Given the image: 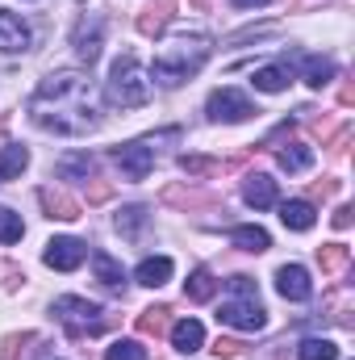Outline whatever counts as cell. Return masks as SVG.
<instances>
[{
    "label": "cell",
    "mask_w": 355,
    "mask_h": 360,
    "mask_svg": "<svg viewBox=\"0 0 355 360\" xmlns=\"http://www.w3.org/2000/svg\"><path fill=\"white\" fill-rule=\"evenodd\" d=\"M209 55H213V38H205V34H180L168 46H159V55H155V63H151V80L176 89V84L192 80V76L205 68Z\"/></svg>",
    "instance_id": "2"
},
{
    "label": "cell",
    "mask_w": 355,
    "mask_h": 360,
    "mask_svg": "<svg viewBox=\"0 0 355 360\" xmlns=\"http://www.w3.org/2000/svg\"><path fill=\"white\" fill-rule=\"evenodd\" d=\"M276 164H280L284 172H305V168L314 164V147L288 143V147H280V151H276Z\"/></svg>",
    "instance_id": "21"
},
{
    "label": "cell",
    "mask_w": 355,
    "mask_h": 360,
    "mask_svg": "<svg viewBox=\"0 0 355 360\" xmlns=\"http://www.w3.org/2000/svg\"><path fill=\"white\" fill-rule=\"evenodd\" d=\"M105 360H147V348H142L138 340H117V344L105 352Z\"/></svg>",
    "instance_id": "31"
},
{
    "label": "cell",
    "mask_w": 355,
    "mask_h": 360,
    "mask_svg": "<svg viewBox=\"0 0 355 360\" xmlns=\"http://www.w3.org/2000/svg\"><path fill=\"white\" fill-rule=\"evenodd\" d=\"M105 96L109 105L117 109H142L151 101V76L142 72V63L134 55H121L109 72V84H105Z\"/></svg>",
    "instance_id": "4"
},
{
    "label": "cell",
    "mask_w": 355,
    "mask_h": 360,
    "mask_svg": "<svg viewBox=\"0 0 355 360\" xmlns=\"http://www.w3.org/2000/svg\"><path fill=\"white\" fill-rule=\"evenodd\" d=\"M76 51H80V59L84 63H96L100 59V25H80V34H76Z\"/></svg>",
    "instance_id": "26"
},
{
    "label": "cell",
    "mask_w": 355,
    "mask_h": 360,
    "mask_svg": "<svg viewBox=\"0 0 355 360\" xmlns=\"http://www.w3.org/2000/svg\"><path fill=\"white\" fill-rule=\"evenodd\" d=\"M113 164L121 168L126 180H147L155 168V151L147 143H121V147H113Z\"/></svg>",
    "instance_id": "6"
},
{
    "label": "cell",
    "mask_w": 355,
    "mask_h": 360,
    "mask_svg": "<svg viewBox=\"0 0 355 360\" xmlns=\"http://www.w3.org/2000/svg\"><path fill=\"white\" fill-rule=\"evenodd\" d=\"M280 222H284L288 231H309V226L318 222V214H314L309 201H284V205H280Z\"/></svg>",
    "instance_id": "18"
},
{
    "label": "cell",
    "mask_w": 355,
    "mask_h": 360,
    "mask_svg": "<svg viewBox=\"0 0 355 360\" xmlns=\"http://www.w3.org/2000/svg\"><path fill=\"white\" fill-rule=\"evenodd\" d=\"M42 205H46V218H63V222L80 218V201H76V197H67V193L42 188Z\"/></svg>",
    "instance_id": "17"
},
{
    "label": "cell",
    "mask_w": 355,
    "mask_h": 360,
    "mask_svg": "<svg viewBox=\"0 0 355 360\" xmlns=\"http://www.w3.org/2000/svg\"><path fill=\"white\" fill-rule=\"evenodd\" d=\"M172 17H176V0H155V4H147V8H138V34L142 38H159L168 25H172Z\"/></svg>",
    "instance_id": "10"
},
{
    "label": "cell",
    "mask_w": 355,
    "mask_h": 360,
    "mask_svg": "<svg viewBox=\"0 0 355 360\" xmlns=\"http://www.w3.org/2000/svg\"><path fill=\"white\" fill-rule=\"evenodd\" d=\"M234 8H255V4H267V0H230Z\"/></svg>",
    "instance_id": "37"
},
{
    "label": "cell",
    "mask_w": 355,
    "mask_h": 360,
    "mask_svg": "<svg viewBox=\"0 0 355 360\" xmlns=\"http://www.w3.org/2000/svg\"><path fill=\"white\" fill-rule=\"evenodd\" d=\"M355 101V89L351 84H343V89H339V105H351Z\"/></svg>",
    "instance_id": "36"
},
{
    "label": "cell",
    "mask_w": 355,
    "mask_h": 360,
    "mask_svg": "<svg viewBox=\"0 0 355 360\" xmlns=\"http://www.w3.org/2000/svg\"><path fill=\"white\" fill-rule=\"evenodd\" d=\"M251 113H255V105L239 89H217L209 96V117L213 122H247Z\"/></svg>",
    "instance_id": "7"
},
{
    "label": "cell",
    "mask_w": 355,
    "mask_h": 360,
    "mask_svg": "<svg viewBox=\"0 0 355 360\" xmlns=\"http://www.w3.org/2000/svg\"><path fill=\"white\" fill-rule=\"evenodd\" d=\"M55 314H59V323L72 331V335H96V331H105V310L96 306V302H84V297H59L55 302Z\"/></svg>",
    "instance_id": "5"
},
{
    "label": "cell",
    "mask_w": 355,
    "mask_h": 360,
    "mask_svg": "<svg viewBox=\"0 0 355 360\" xmlns=\"http://www.w3.org/2000/svg\"><path fill=\"white\" fill-rule=\"evenodd\" d=\"M213 293H217V281H213L209 269H196L188 281H184V297H188V302H209Z\"/></svg>",
    "instance_id": "22"
},
{
    "label": "cell",
    "mask_w": 355,
    "mask_h": 360,
    "mask_svg": "<svg viewBox=\"0 0 355 360\" xmlns=\"http://www.w3.org/2000/svg\"><path fill=\"white\" fill-rule=\"evenodd\" d=\"M29 117H34V126L55 130V134H63V139H84L88 130L100 126L92 84L80 72L46 76V80L38 84V92H34V101H29Z\"/></svg>",
    "instance_id": "1"
},
{
    "label": "cell",
    "mask_w": 355,
    "mask_h": 360,
    "mask_svg": "<svg viewBox=\"0 0 355 360\" xmlns=\"http://www.w3.org/2000/svg\"><path fill=\"white\" fill-rule=\"evenodd\" d=\"M251 84L260 92H284L293 84V68H288V63H267V68H260V72L251 76Z\"/></svg>",
    "instance_id": "16"
},
{
    "label": "cell",
    "mask_w": 355,
    "mask_h": 360,
    "mask_svg": "<svg viewBox=\"0 0 355 360\" xmlns=\"http://www.w3.org/2000/svg\"><path fill=\"white\" fill-rule=\"evenodd\" d=\"M276 289H280L284 302H309L314 297V281H309V272L301 269V264L276 269Z\"/></svg>",
    "instance_id": "9"
},
{
    "label": "cell",
    "mask_w": 355,
    "mask_h": 360,
    "mask_svg": "<svg viewBox=\"0 0 355 360\" xmlns=\"http://www.w3.org/2000/svg\"><path fill=\"white\" fill-rule=\"evenodd\" d=\"M172 344H176V352H184V356L201 352V344H205V327H201L196 319H180L176 327H172Z\"/></svg>",
    "instance_id": "14"
},
{
    "label": "cell",
    "mask_w": 355,
    "mask_h": 360,
    "mask_svg": "<svg viewBox=\"0 0 355 360\" xmlns=\"http://www.w3.org/2000/svg\"><path fill=\"white\" fill-rule=\"evenodd\" d=\"M80 176H92V155H67L59 164V180H80Z\"/></svg>",
    "instance_id": "30"
},
{
    "label": "cell",
    "mask_w": 355,
    "mask_h": 360,
    "mask_svg": "<svg viewBox=\"0 0 355 360\" xmlns=\"http://www.w3.org/2000/svg\"><path fill=\"white\" fill-rule=\"evenodd\" d=\"M180 168H184L188 176H209V172H217V164L205 160V155H180Z\"/></svg>",
    "instance_id": "32"
},
{
    "label": "cell",
    "mask_w": 355,
    "mask_h": 360,
    "mask_svg": "<svg viewBox=\"0 0 355 360\" xmlns=\"http://www.w3.org/2000/svg\"><path fill=\"white\" fill-rule=\"evenodd\" d=\"M335 226H339V231L351 226V205H339V210H335Z\"/></svg>",
    "instance_id": "35"
},
{
    "label": "cell",
    "mask_w": 355,
    "mask_h": 360,
    "mask_svg": "<svg viewBox=\"0 0 355 360\" xmlns=\"http://www.w3.org/2000/svg\"><path fill=\"white\" fill-rule=\"evenodd\" d=\"M243 197H247L251 210H272V205L280 201V188H276V180L272 176L255 172V176H247V184H243Z\"/></svg>",
    "instance_id": "12"
},
{
    "label": "cell",
    "mask_w": 355,
    "mask_h": 360,
    "mask_svg": "<svg viewBox=\"0 0 355 360\" xmlns=\"http://www.w3.org/2000/svg\"><path fill=\"white\" fill-rule=\"evenodd\" d=\"M347 260H351V252H347L343 243H326V248H318V264H322V272H343L347 269Z\"/></svg>",
    "instance_id": "27"
},
{
    "label": "cell",
    "mask_w": 355,
    "mask_h": 360,
    "mask_svg": "<svg viewBox=\"0 0 355 360\" xmlns=\"http://www.w3.org/2000/svg\"><path fill=\"white\" fill-rule=\"evenodd\" d=\"M239 348H243V344H234V340H217V344H213L217 356H239Z\"/></svg>",
    "instance_id": "34"
},
{
    "label": "cell",
    "mask_w": 355,
    "mask_h": 360,
    "mask_svg": "<svg viewBox=\"0 0 355 360\" xmlns=\"http://www.w3.org/2000/svg\"><path fill=\"white\" fill-rule=\"evenodd\" d=\"M21 235H25L21 214H13L8 205H0V243H21Z\"/></svg>",
    "instance_id": "29"
},
{
    "label": "cell",
    "mask_w": 355,
    "mask_h": 360,
    "mask_svg": "<svg viewBox=\"0 0 355 360\" xmlns=\"http://www.w3.org/2000/svg\"><path fill=\"white\" fill-rule=\"evenodd\" d=\"M230 302L217 306V323L222 327H234V331H264L267 327V310L260 306V289L251 276H230Z\"/></svg>",
    "instance_id": "3"
},
{
    "label": "cell",
    "mask_w": 355,
    "mask_h": 360,
    "mask_svg": "<svg viewBox=\"0 0 355 360\" xmlns=\"http://www.w3.org/2000/svg\"><path fill=\"white\" fill-rule=\"evenodd\" d=\"M168 314H172L168 306H151V310H142V314H138V331L159 340V335L168 331Z\"/></svg>",
    "instance_id": "25"
},
{
    "label": "cell",
    "mask_w": 355,
    "mask_h": 360,
    "mask_svg": "<svg viewBox=\"0 0 355 360\" xmlns=\"http://www.w3.org/2000/svg\"><path fill=\"white\" fill-rule=\"evenodd\" d=\"M92 272H96V281H100L105 289L126 293V272H121V264H117L109 252H92Z\"/></svg>",
    "instance_id": "13"
},
{
    "label": "cell",
    "mask_w": 355,
    "mask_h": 360,
    "mask_svg": "<svg viewBox=\"0 0 355 360\" xmlns=\"http://www.w3.org/2000/svg\"><path fill=\"white\" fill-rule=\"evenodd\" d=\"M29 340H34V335H13V340L4 344V360H17V348L25 352V344H29Z\"/></svg>",
    "instance_id": "33"
},
{
    "label": "cell",
    "mask_w": 355,
    "mask_h": 360,
    "mask_svg": "<svg viewBox=\"0 0 355 360\" xmlns=\"http://www.w3.org/2000/svg\"><path fill=\"white\" fill-rule=\"evenodd\" d=\"M297 360H339V344H330V340H305L297 348Z\"/></svg>",
    "instance_id": "28"
},
{
    "label": "cell",
    "mask_w": 355,
    "mask_h": 360,
    "mask_svg": "<svg viewBox=\"0 0 355 360\" xmlns=\"http://www.w3.org/2000/svg\"><path fill=\"white\" fill-rule=\"evenodd\" d=\"M134 281L147 285V289L168 285V281H172V260H168V256H151V260H142V264L134 269Z\"/></svg>",
    "instance_id": "15"
},
{
    "label": "cell",
    "mask_w": 355,
    "mask_h": 360,
    "mask_svg": "<svg viewBox=\"0 0 355 360\" xmlns=\"http://www.w3.org/2000/svg\"><path fill=\"white\" fill-rule=\"evenodd\" d=\"M84 256H88V248H84L80 239H72V235L51 239V243H46V252H42V260H46L51 269H59V272H76L80 264H84Z\"/></svg>",
    "instance_id": "8"
},
{
    "label": "cell",
    "mask_w": 355,
    "mask_h": 360,
    "mask_svg": "<svg viewBox=\"0 0 355 360\" xmlns=\"http://www.w3.org/2000/svg\"><path fill=\"white\" fill-rule=\"evenodd\" d=\"M192 4H196V8H205V4H209V0H192Z\"/></svg>",
    "instance_id": "38"
},
{
    "label": "cell",
    "mask_w": 355,
    "mask_h": 360,
    "mask_svg": "<svg viewBox=\"0 0 355 360\" xmlns=\"http://www.w3.org/2000/svg\"><path fill=\"white\" fill-rule=\"evenodd\" d=\"M147 222H151V214H147L142 205H126V210H117V218H113L117 235H126V239H138Z\"/></svg>",
    "instance_id": "20"
},
{
    "label": "cell",
    "mask_w": 355,
    "mask_h": 360,
    "mask_svg": "<svg viewBox=\"0 0 355 360\" xmlns=\"http://www.w3.org/2000/svg\"><path fill=\"white\" fill-rule=\"evenodd\" d=\"M25 46H29V25H25L17 13L0 8V51H4V55H17V51H25Z\"/></svg>",
    "instance_id": "11"
},
{
    "label": "cell",
    "mask_w": 355,
    "mask_h": 360,
    "mask_svg": "<svg viewBox=\"0 0 355 360\" xmlns=\"http://www.w3.org/2000/svg\"><path fill=\"white\" fill-rule=\"evenodd\" d=\"M301 72H305V84H309V89H322V84H330V80H335V63H330V59H322V55H305Z\"/></svg>",
    "instance_id": "23"
},
{
    "label": "cell",
    "mask_w": 355,
    "mask_h": 360,
    "mask_svg": "<svg viewBox=\"0 0 355 360\" xmlns=\"http://www.w3.org/2000/svg\"><path fill=\"white\" fill-rule=\"evenodd\" d=\"M29 168V151L25 147H4L0 151V180H17Z\"/></svg>",
    "instance_id": "24"
},
{
    "label": "cell",
    "mask_w": 355,
    "mask_h": 360,
    "mask_svg": "<svg viewBox=\"0 0 355 360\" xmlns=\"http://www.w3.org/2000/svg\"><path fill=\"white\" fill-rule=\"evenodd\" d=\"M230 243L243 248V252H255V256H260V252L272 248V235H267L264 226H234V231H230Z\"/></svg>",
    "instance_id": "19"
}]
</instances>
